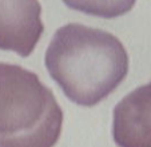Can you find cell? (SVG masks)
Returning a JSON list of instances; mask_svg holds the SVG:
<instances>
[{
    "label": "cell",
    "mask_w": 151,
    "mask_h": 147,
    "mask_svg": "<svg viewBox=\"0 0 151 147\" xmlns=\"http://www.w3.org/2000/svg\"><path fill=\"white\" fill-rule=\"evenodd\" d=\"M137 0H63L68 8L91 16L115 19L132 9Z\"/></svg>",
    "instance_id": "cell-5"
},
{
    "label": "cell",
    "mask_w": 151,
    "mask_h": 147,
    "mask_svg": "<svg viewBox=\"0 0 151 147\" xmlns=\"http://www.w3.org/2000/svg\"><path fill=\"white\" fill-rule=\"evenodd\" d=\"M44 31L39 0H0V50L27 58Z\"/></svg>",
    "instance_id": "cell-3"
},
{
    "label": "cell",
    "mask_w": 151,
    "mask_h": 147,
    "mask_svg": "<svg viewBox=\"0 0 151 147\" xmlns=\"http://www.w3.org/2000/svg\"><path fill=\"white\" fill-rule=\"evenodd\" d=\"M44 64L71 102L92 107L124 80L130 60L124 45L115 35L70 23L55 32Z\"/></svg>",
    "instance_id": "cell-1"
},
{
    "label": "cell",
    "mask_w": 151,
    "mask_h": 147,
    "mask_svg": "<svg viewBox=\"0 0 151 147\" xmlns=\"http://www.w3.org/2000/svg\"><path fill=\"white\" fill-rule=\"evenodd\" d=\"M112 114L118 147H151V82L127 94Z\"/></svg>",
    "instance_id": "cell-4"
},
{
    "label": "cell",
    "mask_w": 151,
    "mask_h": 147,
    "mask_svg": "<svg viewBox=\"0 0 151 147\" xmlns=\"http://www.w3.org/2000/svg\"><path fill=\"white\" fill-rule=\"evenodd\" d=\"M63 111L35 72L0 63V147H54Z\"/></svg>",
    "instance_id": "cell-2"
}]
</instances>
